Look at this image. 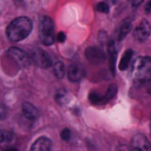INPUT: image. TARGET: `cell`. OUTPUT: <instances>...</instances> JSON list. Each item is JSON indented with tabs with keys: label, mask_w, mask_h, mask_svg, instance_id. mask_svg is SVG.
I'll use <instances>...</instances> for the list:
<instances>
[{
	"label": "cell",
	"mask_w": 151,
	"mask_h": 151,
	"mask_svg": "<svg viewBox=\"0 0 151 151\" xmlns=\"http://www.w3.org/2000/svg\"><path fill=\"white\" fill-rule=\"evenodd\" d=\"M132 55H133V51L132 50H126L124 52V54H123V57H122V59L119 61V65H118L120 71H124V70H126L129 67L130 61L132 59Z\"/></svg>",
	"instance_id": "14"
},
{
	"label": "cell",
	"mask_w": 151,
	"mask_h": 151,
	"mask_svg": "<svg viewBox=\"0 0 151 151\" xmlns=\"http://www.w3.org/2000/svg\"><path fill=\"white\" fill-rule=\"evenodd\" d=\"M144 9H145V13H151V0H149V1L146 2Z\"/></svg>",
	"instance_id": "25"
},
{
	"label": "cell",
	"mask_w": 151,
	"mask_h": 151,
	"mask_svg": "<svg viewBox=\"0 0 151 151\" xmlns=\"http://www.w3.org/2000/svg\"><path fill=\"white\" fill-rule=\"evenodd\" d=\"M65 39H66V34H65L64 32H59V33L57 34V41L63 42V41H65Z\"/></svg>",
	"instance_id": "23"
},
{
	"label": "cell",
	"mask_w": 151,
	"mask_h": 151,
	"mask_svg": "<svg viewBox=\"0 0 151 151\" xmlns=\"http://www.w3.org/2000/svg\"><path fill=\"white\" fill-rule=\"evenodd\" d=\"M85 76V70L77 64H72L67 70V78L71 81H79Z\"/></svg>",
	"instance_id": "9"
},
{
	"label": "cell",
	"mask_w": 151,
	"mask_h": 151,
	"mask_svg": "<svg viewBox=\"0 0 151 151\" xmlns=\"http://www.w3.org/2000/svg\"><path fill=\"white\" fill-rule=\"evenodd\" d=\"M131 145L133 149L142 151H151V143L143 133H136L131 139Z\"/></svg>",
	"instance_id": "8"
},
{
	"label": "cell",
	"mask_w": 151,
	"mask_h": 151,
	"mask_svg": "<svg viewBox=\"0 0 151 151\" xmlns=\"http://www.w3.org/2000/svg\"><path fill=\"white\" fill-rule=\"evenodd\" d=\"M85 57L91 64H101L106 58L104 51L100 47H96V46L87 47L85 50Z\"/></svg>",
	"instance_id": "7"
},
{
	"label": "cell",
	"mask_w": 151,
	"mask_h": 151,
	"mask_svg": "<svg viewBox=\"0 0 151 151\" xmlns=\"http://www.w3.org/2000/svg\"><path fill=\"white\" fill-rule=\"evenodd\" d=\"M7 54L22 68H26L31 65L32 63V58L29 54H27L25 51L18 48V47H11L7 51Z\"/></svg>",
	"instance_id": "4"
},
{
	"label": "cell",
	"mask_w": 151,
	"mask_h": 151,
	"mask_svg": "<svg viewBox=\"0 0 151 151\" xmlns=\"http://www.w3.org/2000/svg\"><path fill=\"white\" fill-rule=\"evenodd\" d=\"M29 55L32 58V61L41 68H47L52 65V60H51V57L48 55V53L40 50V48L32 50Z\"/></svg>",
	"instance_id": "5"
},
{
	"label": "cell",
	"mask_w": 151,
	"mask_h": 151,
	"mask_svg": "<svg viewBox=\"0 0 151 151\" xmlns=\"http://www.w3.org/2000/svg\"><path fill=\"white\" fill-rule=\"evenodd\" d=\"M13 138V133L6 130H0V143H6L12 140Z\"/></svg>",
	"instance_id": "17"
},
{
	"label": "cell",
	"mask_w": 151,
	"mask_h": 151,
	"mask_svg": "<svg viewBox=\"0 0 151 151\" xmlns=\"http://www.w3.org/2000/svg\"><path fill=\"white\" fill-rule=\"evenodd\" d=\"M66 94H67V92H66L65 90H59V91H57V92H55V99H57V101H58L59 104H63V99L66 98Z\"/></svg>",
	"instance_id": "20"
},
{
	"label": "cell",
	"mask_w": 151,
	"mask_h": 151,
	"mask_svg": "<svg viewBox=\"0 0 151 151\" xmlns=\"http://www.w3.org/2000/svg\"><path fill=\"white\" fill-rule=\"evenodd\" d=\"M146 91H147V93L151 96V80L149 81V84H147V87H146Z\"/></svg>",
	"instance_id": "26"
},
{
	"label": "cell",
	"mask_w": 151,
	"mask_h": 151,
	"mask_svg": "<svg viewBox=\"0 0 151 151\" xmlns=\"http://www.w3.org/2000/svg\"><path fill=\"white\" fill-rule=\"evenodd\" d=\"M101 98H103V96H99L96 92H91L88 96V99L92 104H101Z\"/></svg>",
	"instance_id": "19"
},
{
	"label": "cell",
	"mask_w": 151,
	"mask_h": 151,
	"mask_svg": "<svg viewBox=\"0 0 151 151\" xmlns=\"http://www.w3.org/2000/svg\"><path fill=\"white\" fill-rule=\"evenodd\" d=\"M32 31V21L27 17L15 18L6 28L7 38L11 41H20L25 39Z\"/></svg>",
	"instance_id": "1"
},
{
	"label": "cell",
	"mask_w": 151,
	"mask_h": 151,
	"mask_svg": "<svg viewBox=\"0 0 151 151\" xmlns=\"http://www.w3.org/2000/svg\"><path fill=\"white\" fill-rule=\"evenodd\" d=\"M65 72H66V70H65V66H64V64L61 63V61H55L54 64H53V73H54V76L57 77V78H63L64 76H65Z\"/></svg>",
	"instance_id": "16"
},
{
	"label": "cell",
	"mask_w": 151,
	"mask_h": 151,
	"mask_svg": "<svg viewBox=\"0 0 151 151\" xmlns=\"http://www.w3.org/2000/svg\"><path fill=\"white\" fill-rule=\"evenodd\" d=\"M51 139L47 137H39L31 146L32 151H48L51 149Z\"/></svg>",
	"instance_id": "10"
},
{
	"label": "cell",
	"mask_w": 151,
	"mask_h": 151,
	"mask_svg": "<svg viewBox=\"0 0 151 151\" xmlns=\"http://www.w3.org/2000/svg\"><path fill=\"white\" fill-rule=\"evenodd\" d=\"M39 37H40V41L46 46H50L54 42V40H55L54 26H53V21L50 17H42L40 19Z\"/></svg>",
	"instance_id": "3"
},
{
	"label": "cell",
	"mask_w": 151,
	"mask_h": 151,
	"mask_svg": "<svg viewBox=\"0 0 151 151\" xmlns=\"http://www.w3.org/2000/svg\"><path fill=\"white\" fill-rule=\"evenodd\" d=\"M131 28H132V21H131V19H126V20H124L120 25H119V27H118V29H117V40L118 41H120V40H123L127 34H129V32L131 31Z\"/></svg>",
	"instance_id": "11"
},
{
	"label": "cell",
	"mask_w": 151,
	"mask_h": 151,
	"mask_svg": "<svg viewBox=\"0 0 151 151\" xmlns=\"http://www.w3.org/2000/svg\"><path fill=\"white\" fill-rule=\"evenodd\" d=\"M150 129H151V114H150Z\"/></svg>",
	"instance_id": "27"
},
{
	"label": "cell",
	"mask_w": 151,
	"mask_h": 151,
	"mask_svg": "<svg viewBox=\"0 0 151 151\" xmlns=\"http://www.w3.org/2000/svg\"><path fill=\"white\" fill-rule=\"evenodd\" d=\"M107 55H109V65L112 74L116 72V57H117V50L113 41H110L107 45Z\"/></svg>",
	"instance_id": "12"
},
{
	"label": "cell",
	"mask_w": 151,
	"mask_h": 151,
	"mask_svg": "<svg viewBox=\"0 0 151 151\" xmlns=\"http://www.w3.org/2000/svg\"><path fill=\"white\" fill-rule=\"evenodd\" d=\"M151 34V25L147 20H142L133 28V38L137 41H145Z\"/></svg>",
	"instance_id": "6"
},
{
	"label": "cell",
	"mask_w": 151,
	"mask_h": 151,
	"mask_svg": "<svg viewBox=\"0 0 151 151\" xmlns=\"http://www.w3.org/2000/svg\"><path fill=\"white\" fill-rule=\"evenodd\" d=\"M6 117V109H5V106L0 103V119H4Z\"/></svg>",
	"instance_id": "24"
},
{
	"label": "cell",
	"mask_w": 151,
	"mask_h": 151,
	"mask_svg": "<svg viewBox=\"0 0 151 151\" xmlns=\"http://www.w3.org/2000/svg\"><path fill=\"white\" fill-rule=\"evenodd\" d=\"M132 77L138 83H149L151 80V57L140 55L133 64L131 70Z\"/></svg>",
	"instance_id": "2"
},
{
	"label": "cell",
	"mask_w": 151,
	"mask_h": 151,
	"mask_svg": "<svg viewBox=\"0 0 151 151\" xmlns=\"http://www.w3.org/2000/svg\"><path fill=\"white\" fill-rule=\"evenodd\" d=\"M96 9L100 13H107L110 11V6L106 1H101V2H98L97 6H96Z\"/></svg>",
	"instance_id": "18"
},
{
	"label": "cell",
	"mask_w": 151,
	"mask_h": 151,
	"mask_svg": "<svg viewBox=\"0 0 151 151\" xmlns=\"http://www.w3.org/2000/svg\"><path fill=\"white\" fill-rule=\"evenodd\" d=\"M22 113L29 120H35L38 118V114H39L38 109L34 105H32L31 103H24L22 104Z\"/></svg>",
	"instance_id": "13"
},
{
	"label": "cell",
	"mask_w": 151,
	"mask_h": 151,
	"mask_svg": "<svg viewBox=\"0 0 151 151\" xmlns=\"http://www.w3.org/2000/svg\"><path fill=\"white\" fill-rule=\"evenodd\" d=\"M60 137H61L63 140H68L71 138V131L68 129H64L60 133Z\"/></svg>",
	"instance_id": "21"
},
{
	"label": "cell",
	"mask_w": 151,
	"mask_h": 151,
	"mask_svg": "<svg viewBox=\"0 0 151 151\" xmlns=\"http://www.w3.org/2000/svg\"><path fill=\"white\" fill-rule=\"evenodd\" d=\"M116 93H117V86H116L114 84H111V85L109 86V88L106 90L105 94H104L103 98H101V104H105V103H107L109 100H111V99L116 96Z\"/></svg>",
	"instance_id": "15"
},
{
	"label": "cell",
	"mask_w": 151,
	"mask_h": 151,
	"mask_svg": "<svg viewBox=\"0 0 151 151\" xmlns=\"http://www.w3.org/2000/svg\"><path fill=\"white\" fill-rule=\"evenodd\" d=\"M143 1L144 0H130V5L132 8H137L143 4Z\"/></svg>",
	"instance_id": "22"
}]
</instances>
